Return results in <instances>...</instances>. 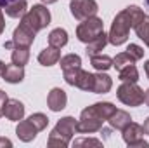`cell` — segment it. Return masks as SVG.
Instances as JSON below:
<instances>
[{
	"label": "cell",
	"mask_w": 149,
	"mask_h": 148,
	"mask_svg": "<svg viewBox=\"0 0 149 148\" xmlns=\"http://www.w3.org/2000/svg\"><path fill=\"white\" fill-rule=\"evenodd\" d=\"M144 16V11L139 9L137 5H128L127 9H123L121 12L116 14V18L113 19L111 30H109V35L108 40L111 42L113 45H121L127 42L130 30L135 26V23Z\"/></svg>",
	"instance_id": "cell-1"
},
{
	"label": "cell",
	"mask_w": 149,
	"mask_h": 148,
	"mask_svg": "<svg viewBox=\"0 0 149 148\" xmlns=\"http://www.w3.org/2000/svg\"><path fill=\"white\" fill-rule=\"evenodd\" d=\"M74 131H76V120L73 117L61 118L56 124V127L52 129L47 145L50 148H66L71 143V138H73Z\"/></svg>",
	"instance_id": "cell-2"
},
{
	"label": "cell",
	"mask_w": 149,
	"mask_h": 148,
	"mask_svg": "<svg viewBox=\"0 0 149 148\" xmlns=\"http://www.w3.org/2000/svg\"><path fill=\"white\" fill-rule=\"evenodd\" d=\"M21 25H24L28 30L37 33V32L43 30L45 26L50 25V12H49V9L45 5H33L21 18Z\"/></svg>",
	"instance_id": "cell-3"
},
{
	"label": "cell",
	"mask_w": 149,
	"mask_h": 148,
	"mask_svg": "<svg viewBox=\"0 0 149 148\" xmlns=\"http://www.w3.org/2000/svg\"><path fill=\"white\" fill-rule=\"evenodd\" d=\"M102 32H104V23H102V19L97 18V16H92V18L83 19V21L78 25V28H76V37H78L80 42L88 44V42H92L95 37H99Z\"/></svg>",
	"instance_id": "cell-4"
},
{
	"label": "cell",
	"mask_w": 149,
	"mask_h": 148,
	"mask_svg": "<svg viewBox=\"0 0 149 148\" xmlns=\"http://www.w3.org/2000/svg\"><path fill=\"white\" fill-rule=\"evenodd\" d=\"M116 96L127 106H139L144 103V91L137 85V82H123L118 87Z\"/></svg>",
	"instance_id": "cell-5"
},
{
	"label": "cell",
	"mask_w": 149,
	"mask_h": 148,
	"mask_svg": "<svg viewBox=\"0 0 149 148\" xmlns=\"http://www.w3.org/2000/svg\"><path fill=\"white\" fill-rule=\"evenodd\" d=\"M64 73V80L70 84V85H74L81 91H90L94 89V75L81 70V66H74V68H68V70H63Z\"/></svg>",
	"instance_id": "cell-6"
},
{
	"label": "cell",
	"mask_w": 149,
	"mask_h": 148,
	"mask_svg": "<svg viewBox=\"0 0 149 148\" xmlns=\"http://www.w3.org/2000/svg\"><path fill=\"white\" fill-rule=\"evenodd\" d=\"M70 11H71V16L74 19L83 21L87 18L95 16L99 7H97L95 0H71L70 2Z\"/></svg>",
	"instance_id": "cell-7"
},
{
	"label": "cell",
	"mask_w": 149,
	"mask_h": 148,
	"mask_svg": "<svg viewBox=\"0 0 149 148\" xmlns=\"http://www.w3.org/2000/svg\"><path fill=\"white\" fill-rule=\"evenodd\" d=\"M123 140L128 147H149V143L144 140V127L135 122H130L123 129Z\"/></svg>",
	"instance_id": "cell-8"
},
{
	"label": "cell",
	"mask_w": 149,
	"mask_h": 148,
	"mask_svg": "<svg viewBox=\"0 0 149 148\" xmlns=\"http://www.w3.org/2000/svg\"><path fill=\"white\" fill-rule=\"evenodd\" d=\"M35 35L37 33H33L31 30H28L24 25L19 23V26L12 33V40L5 42V47L7 49H10V47H30L33 44V40H35Z\"/></svg>",
	"instance_id": "cell-9"
},
{
	"label": "cell",
	"mask_w": 149,
	"mask_h": 148,
	"mask_svg": "<svg viewBox=\"0 0 149 148\" xmlns=\"http://www.w3.org/2000/svg\"><path fill=\"white\" fill-rule=\"evenodd\" d=\"M106 120H102V118H97V117L81 113L80 115V120L76 122V131L78 132H83V134H87V132H97V131L102 129V124Z\"/></svg>",
	"instance_id": "cell-10"
},
{
	"label": "cell",
	"mask_w": 149,
	"mask_h": 148,
	"mask_svg": "<svg viewBox=\"0 0 149 148\" xmlns=\"http://www.w3.org/2000/svg\"><path fill=\"white\" fill-rule=\"evenodd\" d=\"M114 111H116V106H114L113 103L102 101V103H95V105L85 108L81 113H85V115H92V117H97V118H102V120H108Z\"/></svg>",
	"instance_id": "cell-11"
},
{
	"label": "cell",
	"mask_w": 149,
	"mask_h": 148,
	"mask_svg": "<svg viewBox=\"0 0 149 148\" xmlns=\"http://www.w3.org/2000/svg\"><path fill=\"white\" fill-rule=\"evenodd\" d=\"M66 103H68V96L66 92L61 89V87H54L49 96H47V105L52 111H61L66 108Z\"/></svg>",
	"instance_id": "cell-12"
},
{
	"label": "cell",
	"mask_w": 149,
	"mask_h": 148,
	"mask_svg": "<svg viewBox=\"0 0 149 148\" xmlns=\"http://www.w3.org/2000/svg\"><path fill=\"white\" fill-rule=\"evenodd\" d=\"M16 134H17V138H19L21 141L30 143V141H33V140L37 138L38 129L31 124L30 118H26V120H21V122L17 124V127H16Z\"/></svg>",
	"instance_id": "cell-13"
},
{
	"label": "cell",
	"mask_w": 149,
	"mask_h": 148,
	"mask_svg": "<svg viewBox=\"0 0 149 148\" xmlns=\"http://www.w3.org/2000/svg\"><path fill=\"white\" fill-rule=\"evenodd\" d=\"M3 115L9 118V120H21L24 117V105L19 101V99H7L5 103V108H3Z\"/></svg>",
	"instance_id": "cell-14"
},
{
	"label": "cell",
	"mask_w": 149,
	"mask_h": 148,
	"mask_svg": "<svg viewBox=\"0 0 149 148\" xmlns=\"http://www.w3.org/2000/svg\"><path fill=\"white\" fill-rule=\"evenodd\" d=\"M2 77L9 84H19L24 78V66L14 65V63L12 65H5L3 70H2Z\"/></svg>",
	"instance_id": "cell-15"
},
{
	"label": "cell",
	"mask_w": 149,
	"mask_h": 148,
	"mask_svg": "<svg viewBox=\"0 0 149 148\" xmlns=\"http://www.w3.org/2000/svg\"><path fill=\"white\" fill-rule=\"evenodd\" d=\"M59 59H61V51H59L57 47H52V45L45 47V49L38 54V63L43 65V66H52V65H56Z\"/></svg>",
	"instance_id": "cell-16"
},
{
	"label": "cell",
	"mask_w": 149,
	"mask_h": 148,
	"mask_svg": "<svg viewBox=\"0 0 149 148\" xmlns=\"http://www.w3.org/2000/svg\"><path fill=\"white\" fill-rule=\"evenodd\" d=\"M108 122H109V125H111L113 129H116V131H123V129L132 122V117H130V113H127V111L116 110L111 117L108 118Z\"/></svg>",
	"instance_id": "cell-17"
},
{
	"label": "cell",
	"mask_w": 149,
	"mask_h": 148,
	"mask_svg": "<svg viewBox=\"0 0 149 148\" xmlns=\"http://www.w3.org/2000/svg\"><path fill=\"white\" fill-rule=\"evenodd\" d=\"M111 87H113V80L109 75L102 73V72L94 75V89H92V92H95V94H106V92H109Z\"/></svg>",
	"instance_id": "cell-18"
},
{
	"label": "cell",
	"mask_w": 149,
	"mask_h": 148,
	"mask_svg": "<svg viewBox=\"0 0 149 148\" xmlns=\"http://www.w3.org/2000/svg\"><path fill=\"white\" fill-rule=\"evenodd\" d=\"M3 9L9 18H23L28 12V4H26V0H14L10 4H7Z\"/></svg>",
	"instance_id": "cell-19"
},
{
	"label": "cell",
	"mask_w": 149,
	"mask_h": 148,
	"mask_svg": "<svg viewBox=\"0 0 149 148\" xmlns=\"http://www.w3.org/2000/svg\"><path fill=\"white\" fill-rule=\"evenodd\" d=\"M134 30H135L137 37L141 38V40H142V42L149 47V16H148V14H144V16L135 23Z\"/></svg>",
	"instance_id": "cell-20"
},
{
	"label": "cell",
	"mask_w": 149,
	"mask_h": 148,
	"mask_svg": "<svg viewBox=\"0 0 149 148\" xmlns=\"http://www.w3.org/2000/svg\"><path fill=\"white\" fill-rule=\"evenodd\" d=\"M66 44H68V32H66V30L56 28V30L50 32V35H49V45L61 49V47H64Z\"/></svg>",
	"instance_id": "cell-21"
},
{
	"label": "cell",
	"mask_w": 149,
	"mask_h": 148,
	"mask_svg": "<svg viewBox=\"0 0 149 148\" xmlns=\"http://www.w3.org/2000/svg\"><path fill=\"white\" fill-rule=\"evenodd\" d=\"M90 65L95 68V70H99V72H106V70H109L113 66V59L109 56H106V54H94V56H90Z\"/></svg>",
	"instance_id": "cell-22"
},
{
	"label": "cell",
	"mask_w": 149,
	"mask_h": 148,
	"mask_svg": "<svg viewBox=\"0 0 149 148\" xmlns=\"http://www.w3.org/2000/svg\"><path fill=\"white\" fill-rule=\"evenodd\" d=\"M109 40H108V35L102 32L99 37H95L92 42H88L87 44V54L88 56H94V54H99L104 47H106V44H108Z\"/></svg>",
	"instance_id": "cell-23"
},
{
	"label": "cell",
	"mask_w": 149,
	"mask_h": 148,
	"mask_svg": "<svg viewBox=\"0 0 149 148\" xmlns=\"http://www.w3.org/2000/svg\"><path fill=\"white\" fill-rule=\"evenodd\" d=\"M10 59H12L14 65L24 66L30 59V47H14V51L10 54Z\"/></svg>",
	"instance_id": "cell-24"
},
{
	"label": "cell",
	"mask_w": 149,
	"mask_h": 148,
	"mask_svg": "<svg viewBox=\"0 0 149 148\" xmlns=\"http://www.w3.org/2000/svg\"><path fill=\"white\" fill-rule=\"evenodd\" d=\"M118 78H120L121 82H137V80H139V72H137V68L134 66V63L123 66V68L118 72Z\"/></svg>",
	"instance_id": "cell-25"
},
{
	"label": "cell",
	"mask_w": 149,
	"mask_h": 148,
	"mask_svg": "<svg viewBox=\"0 0 149 148\" xmlns=\"http://www.w3.org/2000/svg\"><path fill=\"white\" fill-rule=\"evenodd\" d=\"M61 61V70H68V68H74V66H81V58L78 54H68L64 58L59 59Z\"/></svg>",
	"instance_id": "cell-26"
},
{
	"label": "cell",
	"mask_w": 149,
	"mask_h": 148,
	"mask_svg": "<svg viewBox=\"0 0 149 148\" xmlns=\"http://www.w3.org/2000/svg\"><path fill=\"white\" fill-rule=\"evenodd\" d=\"M134 63V58L125 51V52H120V54H116V58L113 59V66L120 72L123 66H127V65H132Z\"/></svg>",
	"instance_id": "cell-27"
},
{
	"label": "cell",
	"mask_w": 149,
	"mask_h": 148,
	"mask_svg": "<svg viewBox=\"0 0 149 148\" xmlns=\"http://www.w3.org/2000/svg\"><path fill=\"white\" fill-rule=\"evenodd\" d=\"M30 120H31V124L38 129V132L43 131V129L47 127V124H49V118H47V115H43V113H33V115L30 117Z\"/></svg>",
	"instance_id": "cell-28"
},
{
	"label": "cell",
	"mask_w": 149,
	"mask_h": 148,
	"mask_svg": "<svg viewBox=\"0 0 149 148\" xmlns=\"http://www.w3.org/2000/svg\"><path fill=\"white\" fill-rule=\"evenodd\" d=\"M127 52L134 58V61H137V59H141V58L144 56V49H142L141 45H137V44H130V45L127 47Z\"/></svg>",
	"instance_id": "cell-29"
},
{
	"label": "cell",
	"mask_w": 149,
	"mask_h": 148,
	"mask_svg": "<svg viewBox=\"0 0 149 148\" xmlns=\"http://www.w3.org/2000/svg\"><path fill=\"white\" fill-rule=\"evenodd\" d=\"M74 145L76 147H83V145H92V147H102V141H99V140H92V138H83V140H76L74 141Z\"/></svg>",
	"instance_id": "cell-30"
},
{
	"label": "cell",
	"mask_w": 149,
	"mask_h": 148,
	"mask_svg": "<svg viewBox=\"0 0 149 148\" xmlns=\"http://www.w3.org/2000/svg\"><path fill=\"white\" fill-rule=\"evenodd\" d=\"M7 99H9V98H7V94H5V92L0 89V117L3 115V108H5V103H7Z\"/></svg>",
	"instance_id": "cell-31"
},
{
	"label": "cell",
	"mask_w": 149,
	"mask_h": 148,
	"mask_svg": "<svg viewBox=\"0 0 149 148\" xmlns=\"http://www.w3.org/2000/svg\"><path fill=\"white\" fill-rule=\"evenodd\" d=\"M3 30H5V19H3V12H2V9H0V35H2Z\"/></svg>",
	"instance_id": "cell-32"
},
{
	"label": "cell",
	"mask_w": 149,
	"mask_h": 148,
	"mask_svg": "<svg viewBox=\"0 0 149 148\" xmlns=\"http://www.w3.org/2000/svg\"><path fill=\"white\" fill-rule=\"evenodd\" d=\"M0 147H12V141L7 138H0Z\"/></svg>",
	"instance_id": "cell-33"
},
{
	"label": "cell",
	"mask_w": 149,
	"mask_h": 148,
	"mask_svg": "<svg viewBox=\"0 0 149 148\" xmlns=\"http://www.w3.org/2000/svg\"><path fill=\"white\" fill-rule=\"evenodd\" d=\"M142 127H144V132L149 134V117L146 118V122H144V125H142Z\"/></svg>",
	"instance_id": "cell-34"
},
{
	"label": "cell",
	"mask_w": 149,
	"mask_h": 148,
	"mask_svg": "<svg viewBox=\"0 0 149 148\" xmlns=\"http://www.w3.org/2000/svg\"><path fill=\"white\" fill-rule=\"evenodd\" d=\"M144 101H146V105L149 106V89L146 91V92H144Z\"/></svg>",
	"instance_id": "cell-35"
},
{
	"label": "cell",
	"mask_w": 149,
	"mask_h": 148,
	"mask_svg": "<svg viewBox=\"0 0 149 148\" xmlns=\"http://www.w3.org/2000/svg\"><path fill=\"white\" fill-rule=\"evenodd\" d=\"M144 72H146V75H148V78H149V61L144 63Z\"/></svg>",
	"instance_id": "cell-36"
},
{
	"label": "cell",
	"mask_w": 149,
	"mask_h": 148,
	"mask_svg": "<svg viewBox=\"0 0 149 148\" xmlns=\"http://www.w3.org/2000/svg\"><path fill=\"white\" fill-rule=\"evenodd\" d=\"M10 2H14V0H0V7H5V5L10 4Z\"/></svg>",
	"instance_id": "cell-37"
},
{
	"label": "cell",
	"mask_w": 149,
	"mask_h": 148,
	"mask_svg": "<svg viewBox=\"0 0 149 148\" xmlns=\"http://www.w3.org/2000/svg\"><path fill=\"white\" fill-rule=\"evenodd\" d=\"M43 4H54V2H57V0H42Z\"/></svg>",
	"instance_id": "cell-38"
},
{
	"label": "cell",
	"mask_w": 149,
	"mask_h": 148,
	"mask_svg": "<svg viewBox=\"0 0 149 148\" xmlns=\"http://www.w3.org/2000/svg\"><path fill=\"white\" fill-rule=\"evenodd\" d=\"M3 66H5V65H3V61H0V75H2V70H3Z\"/></svg>",
	"instance_id": "cell-39"
},
{
	"label": "cell",
	"mask_w": 149,
	"mask_h": 148,
	"mask_svg": "<svg viewBox=\"0 0 149 148\" xmlns=\"http://www.w3.org/2000/svg\"><path fill=\"white\" fill-rule=\"evenodd\" d=\"M148 4H149V0H148Z\"/></svg>",
	"instance_id": "cell-40"
}]
</instances>
